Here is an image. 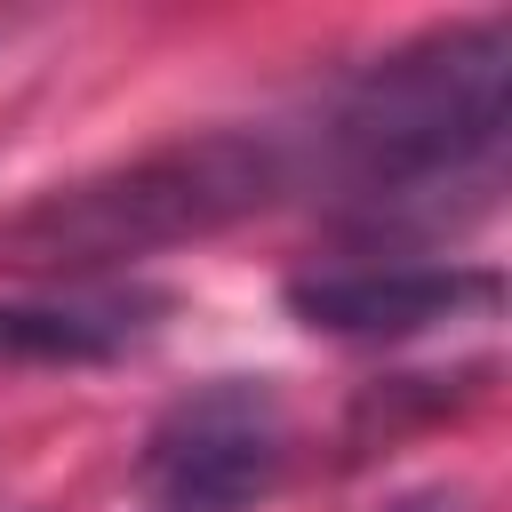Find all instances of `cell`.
<instances>
[{
    "label": "cell",
    "instance_id": "cell-6",
    "mask_svg": "<svg viewBox=\"0 0 512 512\" xmlns=\"http://www.w3.org/2000/svg\"><path fill=\"white\" fill-rule=\"evenodd\" d=\"M384 512H472L456 488H424V496H400V504H384Z\"/></svg>",
    "mask_w": 512,
    "mask_h": 512
},
{
    "label": "cell",
    "instance_id": "cell-4",
    "mask_svg": "<svg viewBox=\"0 0 512 512\" xmlns=\"http://www.w3.org/2000/svg\"><path fill=\"white\" fill-rule=\"evenodd\" d=\"M504 288L496 272H464V264H344V272H304L288 288V312L320 336H416L440 328L456 312H488Z\"/></svg>",
    "mask_w": 512,
    "mask_h": 512
},
{
    "label": "cell",
    "instance_id": "cell-5",
    "mask_svg": "<svg viewBox=\"0 0 512 512\" xmlns=\"http://www.w3.org/2000/svg\"><path fill=\"white\" fill-rule=\"evenodd\" d=\"M144 304L128 296H40V304H0V352L8 360H104L136 344Z\"/></svg>",
    "mask_w": 512,
    "mask_h": 512
},
{
    "label": "cell",
    "instance_id": "cell-1",
    "mask_svg": "<svg viewBox=\"0 0 512 512\" xmlns=\"http://www.w3.org/2000/svg\"><path fill=\"white\" fill-rule=\"evenodd\" d=\"M504 80H512L504 16H472L392 48L328 112L336 176L376 208L488 184L504 152Z\"/></svg>",
    "mask_w": 512,
    "mask_h": 512
},
{
    "label": "cell",
    "instance_id": "cell-2",
    "mask_svg": "<svg viewBox=\"0 0 512 512\" xmlns=\"http://www.w3.org/2000/svg\"><path fill=\"white\" fill-rule=\"evenodd\" d=\"M264 192H272V152L256 136H200V144L144 152L128 168L40 192L8 224V256L32 272H104L232 224Z\"/></svg>",
    "mask_w": 512,
    "mask_h": 512
},
{
    "label": "cell",
    "instance_id": "cell-3",
    "mask_svg": "<svg viewBox=\"0 0 512 512\" xmlns=\"http://www.w3.org/2000/svg\"><path fill=\"white\" fill-rule=\"evenodd\" d=\"M288 464V408L264 376H216L176 400L144 456V512H248Z\"/></svg>",
    "mask_w": 512,
    "mask_h": 512
}]
</instances>
